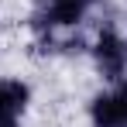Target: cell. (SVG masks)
Returning a JSON list of instances; mask_svg holds the SVG:
<instances>
[{"mask_svg":"<svg viewBox=\"0 0 127 127\" xmlns=\"http://www.w3.org/2000/svg\"><path fill=\"white\" fill-rule=\"evenodd\" d=\"M0 127H14V117H0Z\"/></svg>","mask_w":127,"mask_h":127,"instance_id":"cell-5","label":"cell"},{"mask_svg":"<svg viewBox=\"0 0 127 127\" xmlns=\"http://www.w3.org/2000/svg\"><path fill=\"white\" fill-rule=\"evenodd\" d=\"M93 7V0H45L41 14L34 17L41 31H52V28H72L86 17V10Z\"/></svg>","mask_w":127,"mask_h":127,"instance_id":"cell-2","label":"cell"},{"mask_svg":"<svg viewBox=\"0 0 127 127\" xmlns=\"http://www.w3.org/2000/svg\"><path fill=\"white\" fill-rule=\"evenodd\" d=\"M31 100V89L21 79H3L0 83V117H17Z\"/></svg>","mask_w":127,"mask_h":127,"instance_id":"cell-4","label":"cell"},{"mask_svg":"<svg viewBox=\"0 0 127 127\" xmlns=\"http://www.w3.org/2000/svg\"><path fill=\"white\" fill-rule=\"evenodd\" d=\"M93 127H127V83L100 93L89 106Z\"/></svg>","mask_w":127,"mask_h":127,"instance_id":"cell-1","label":"cell"},{"mask_svg":"<svg viewBox=\"0 0 127 127\" xmlns=\"http://www.w3.org/2000/svg\"><path fill=\"white\" fill-rule=\"evenodd\" d=\"M96 65L106 79H120L127 69V41L117 34V31H103L96 38Z\"/></svg>","mask_w":127,"mask_h":127,"instance_id":"cell-3","label":"cell"}]
</instances>
